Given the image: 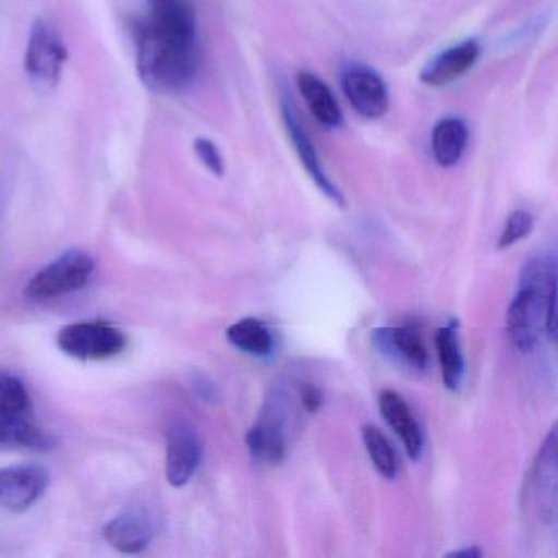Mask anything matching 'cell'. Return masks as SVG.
<instances>
[{
    "label": "cell",
    "mask_w": 558,
    "mask_h": 558,
    "mask_svg": "<svg viewBox=\"0 0 558 558\" xmlns=\"http://www.w3.org/2000/svg\"><path fill=\"white\" fill-rule=\"evenodd\" d=\"M469 145V129L456 117L440 120L430 136V149L440 168H453L462 159Z\"/></svg>",
    "instance_id": "cell-16"
},
{
    "label": "cell",
    "mask_w": 558,
    "mask_h": 558,
    "mask_svg": "<svg viewBox=\"0 0 558 558\" xmlns=\"http://www.w3.org/2000/svg\"><path fill=\"white\" fill-rule=\"evenodd\" d=\"M0 410L32 414V398L21 378L0 372Z\"/></svg>",
    "instance_id": "cell-21"
},
{
    "label": "cell",
    "mask_w": 558,
    "mask_h": 558,
    "mask_svg": "<svg viewBox=\"0 0 558 558\" xmlns=\"http://www.w3.org/2000/svg\"><path fill=\"white\" fill-rule=\"evenodd\" d=\"M482 48L475 40L462 41V44L450 47L449 50L437 54L423 71H421V83L430 87H444L456 83L460 77L465 76L476 61H478Z\"/></svg>",
    "instance_id": "cell-10"
},
{
    "label": "cell",
    "mask_w": 558,
    "mask_h": 558,
    "mask_svg": "<svg viewBox=\"0 0 558 558\" xmlns=\"http://www.w3.org/2000/svg\"><path fill=\"white\" fill-rule=\"evenodd\" d=\"M436 351L439 355L442 380L447 390H459L465 374V362L459 342V323L450 322L436 332Z\"/></svg>",
    "instance_id": "cell-17"
},
{
    "label": "cell",
    "mask_w": 558,
    "mask_h": 558,
    "mask_svg": "<svg viewBox=\"0 0 558 558\" xmlns=\"http://www.w3.org/2000/svg\"><path fill=\"white\" fill-rule=\"evenodd\" d=\"M194 151L202 165L211 172V174L221 178L225 174V159L220 148L211 140L197 138L194 143Z\"/></svg>",
    "instance_id": "cell-23"
},
{
    "label": "cell",
    "mask_w": 558,
    "mask_h": 558,
    "mask_svg": "<svg viewBox=\"0 0 558 558\" xmlns=\"http://www.w3.org/2000/svg\"><path fill=\"white\" fill-rule=\"evenodd\" d=\"M194 390L197 391L198 397L205 401H214L217 398V388L214 387L210 380L204 375H195Z\"/></svg>",
    "instance_id": "cell-25"
},
{
    "label": "cell",
    "mask_w": 558,
    "mask_h": 558,
    "mask_svg": "<svg viewBox=\"0 0 558 558\" xmlns=\"http://www.w3.org/2000/svg\"><path fill=\"white\" fill-rule=\"evenodd\" d=\"M201 436L189 421L174 420L166 429V478L174 488L187 485L201 466Z\"/></svg>",
    "instance_id": "cell-6"
},
{
    "label": "cell",
    "mask_w": 558,
    "mask_h": 558,
    "mask_svg": "<svg viewBox=\"0 0 558 558\" xmlns=\"http://www.w3.org/2000/svg\"><path fill=\"white\" fill-rule=\"evenodd\" d=\"M247 449L254 459L277 465L286 457V437L276 421H263L246 434Z\"/></svg>",
    "instance_id": "cell-18"
},
{
    "label": "cell",
    "mask_w": 558,
    "mask_h": 558,
    "mask_svg": "<svg viewBox=\"0 0 558 558\" xmlns=\"http://www.w3.org/2000/svg\"><path fill=\"white\" fill-rule=\"evenodd\" d=\"M532 228H534V218L531 214L524 210L512 211L508 221H506L505 228H502L501 234H499L498 246L496 247L502 251L514 246L518 241L524 240L532 233Z\"/></svg>",
    "instance_id": "cell-22"
},
{
    "label": "cell",
    "mask_w": 558,
    "mask_h": 558,
    "mask_svg": "<svg viewBox=\"0 0 558 558\" xmlns=\"http://www.w3.org/2000/svg\"><path fill=\"white\" fill-rule=\"evenodd\" d=\"M342 93L352 109L368 120H377L387 113L390 97L384 80L367 66L345 68L341 77Z\"/></svg>",
    "instance_id": "cell-8"
},
{
    "label": "cell",
    "mask_w": 558,
    "mask_h": 558,
    "mask_svg": "<svg viewBox=\"0 0 558 558\" xmlns=\"http://www.w3.org/2000/svg\"><path fill=\"white\" fill-rule=\"evenodd\" d=\"M362 439H364L365 449H367L375 470L384 478L393 480L398 473V460L387 436L378 427L365 424L362 427Z\"/></svg>",
    "instance_id": "cell-20"
},
{
    "label": "cell",
    "mask_w": 558,
    "mask_h": 558,
    "mask_svg": "<svg viewBox=\"0 0 558 558\" xmlns=\"http://www.w3.org/2000/svg\"><path fill=\"white\" fill-rule=\"evenodd\" d=\"M58 348L81 362L109 361L125 351L129 338L106 322H80L58 332Z\"/></svg>",
    "instance_id": "cell-3"
},
{
    "label": "cell",
    "mask_w": 558,
    "mask_h": 558,
    "mask_svg": "<svg viewBox=\"0 0 558 558\" xmlns=\"http://www.w3.org/2000/svg\"><path fill=\"white\" fill-rule=\"evenodd\" d=\"M482 548L476 545H470L469 548H460V550H452L446 554L447 558H480L482 557Z\"/></svg>",
    "instance_id": "cell-26"
},
{
    "label": "cell",
    "mask_w": 558,
    "mask_h": 558,
    "mask_svg": "<svg viewBox=\"0 0 558 558\" xmlns=\"http://www.w3.org/2000/svg\"><path fill=\"white\" fill-rule=\"evenodd\" d=\"M555 315H557V274L555 264L548 259L529 263L522 274L521 289L509 305L506 326L512 344L521 352L534 351L545 332L555 339Z\"/></svg>",
    "instance_id": "cell-2"
},
{
    "label": "cell",
    "mask_w": 558,
    "mask_h": 558,
    "mask_svg": "<svg viewBox=\"0 0 558 558\" xmlns=\"http://www.w3.org/2000/svg\"><path fill=\"white\" fill-rule=\"evenodd\" d=\"M372 342L378 352L391 361L403 362L414 371L427 367V351L421 336L413 328H377L372 331Z\"/></svg>",
    "instance_id": "cell-12"
},
{
    "label": "cell",
    "mask_w": 558,
    "mask_h": 558,
    "mask_svg": "<svg viewBox=\"0 0 558 558\" xmlns=\"http://www.w3.org/2000/svg\"><path fill=\"white\" fill-rule=\"evenodd\" d=\"M381 416L387 421L388 426L403 440L410 459L417 460L423 452V433L416 417L411 413L410 407L401 395L393 390L380 391L378 397Z\"/></svg>",
    "instance_id": "cell-13"
},
{
    "label": "cell",
    "mask_w": 558,
    "mask_h": 558,
    "mask_svg": "<svg viewBox=\"0 0 558 558\" xmlns=\"http://www.w3.org/2000/svg\"><path fill=\"white\" fill-rule=\"evenodd\" d=\"M300 400L308 413H316L323 404V393L318 387L312 384H302L300 387Z\"/></svg>",
    "instance_id": "cell-24"
},
{
    "label": "cell",
    "mask_w": 558,
    "mask_h": 558,
    "mask_svg": "<svg viewBox=\"0 0 558 558\" xmlns=\"http://www.w3.org/2000/svg\"><path fill=\"white\" fill-rule=\"evenodd\" d=\"M93 256L86 251L71 250L38 270L25 287L32 300H51L84 289L94 274Z\"/></svg>",
    "instance_id": "cell-5"
},
{
    "label": "cell",
    "mask_w": 558,
    "mask_h": 558,
    "mask_svg": "<svg viewBox=\"0 0 558 558\" xmlns=\"http://www.w3.org/2000/svg\"><path fill=\"white\" fill-rule=\"evenodd\" d=\"M140 80L159 94L187 90L201 70L197 22L189 0H146L135 28Z\"/></svg>",
    "instance_id": "cell-1"
},
{
    "label": "cell",
    "mask_w": 558,
    "mask_h": 558,
    "mask_svg": "<svg viewBox=\"0 0 558 558\" xmlns=\"http://www.w3.org/2000/svg\"><path fill=\"white\" fill-rule=\"evenodd\" d=\"M50 486V472L41 465H14L0 469V508L25 512Z\"/></svg>",
    "instance_id": "cell-7"
},
{
    "label": "cell",
    "mask_w": 558,
    "mask_h": 558,
    "mask_svg": "<svg viewBox=\"0 0 558 558\" xmlns=\"http://www.w3.org/2000/svg\"><path fill=\"white\" fill-rule=\"evenodd\" d=\"M155 535L153 519L140 509L122 512L104 527V537L122 554H142Z\"/></svg>",
    "instance_id": "cell-11"
},
{
    "label": "cell",
    "mask_w": 558,
    "mask_h": 558,
    "mask_svg": "<svg viewBox=\"0 0 558 558\" xmlns=\"http://www.w3.org/2000/svg\"><path fill=\"white\" fill-rule=\"evenodd\" d=\"M282 119L286 123L287 132H289L290 142H292L293 148H295L296 155H299L300 161H302L303 168L308 172L310 178L315 182L316 187L332 202V204L344 207L345 201L342 192L332 184L331 179L326 174L325 168H323L322 159H319L318 153H316L315 146H313L312 140L306 135L305 129L300 123L299 117L293 112L292 106L287 100L282 104Z\"/></svg>",
    "instance_id": "cell-9"
},
{
    "label": "cell",
    "mask_w": 558,
    "mask_h": 558,
    "mask_svg": "<svg viewBox=\"0 0 558 558\" xmlns=\"http://www.w3.org/2000/svg\"><path fill=\"white\" fill-rule=\"evenodd\" d=\"M227 339L247 354L269 355L274 348V336L266 323L256 318H244L227 329Z\"/></svg>",
    "instance_id": "cell-19"
},
{
    "label": "cell",
    "mask_w": 558,
    "mask_h": 558,
    "mask_svg": "<svg viewBox=\"0 0 558 558\" xmlns=\"http://www.w3.org/2000/svg\"><path fill=\"white\" fill-rule=\"evenodd\" d=\"M70 53L53 25L38 19L31 28L25 50V73L38 90H51L60 83Z\"/></svg>",
    "instance_id": "cell-4"
},
{
    "label": "cell",
    "mask_w": 558,
    "mask_h": 558,
    "mask_svg": "<svg viewBox=\"0 0 558 558\" xmlns=\"http://www.w3.org/2000/svg\"><path fill=\"white\" fill-rule=\"evenodd\" d=\"M0 446L48 452L57 439L32 421V414L0 410Z\"/></svg>",
    "instance_id": "cell-14"
},
{
    "label": "cell",
    "mask_w": 558,
    "mask_h": 558,
    "mask_svg": "<svg viewBox=\"0 0 558 558\" xmlns=\"http://www.w3.org/2000/svg\"><path fill=\"white\" fill-rule=\"evenodd\" d=\"M296 86L310 112L322 125L328 129H339L342 125L344 117H342L341 107L325 81L308 71H302L296 76Z\"/></svg>",
    "instance_id": "cell-15"
}]
</instances>
